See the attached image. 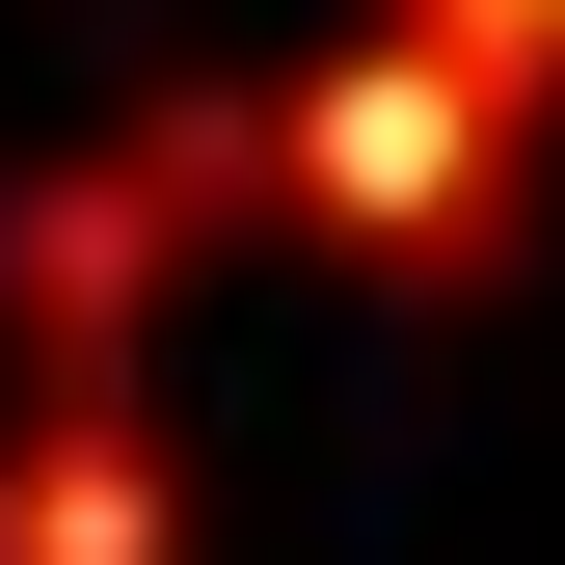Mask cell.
I'll return each mask as SVG.
<instances>
[{
	"label": "cell",
	"mask_w": 565,
	"mask_h": 565,
	"mask_svg": "<svg viewBox=\"0 0 565 565\" xmlns=\"http://www.w3.org/2000/svg\"><path fill=\"white\" fill-rule=\"evenodd\" d=\"M539 162H565V108L539 82H484L458 28H323L297 82H269V216L350 243V269H404V297H484V269H539Z\"/></svg>",
	"instance_id": "1"
},
{
	"label": "cell",
	"mask_w": 565,
	"mask_h": 565,
	"mask_svg": "<svg viewBox=\"0 0 565 565\" xmlns=\"http://www.w3.org/2000/svg\"><path fill=\"white\" fill-rule=\"evenodd\" d=\"M0 565H189V431L135 377H0Z\"/></svg>",
	"instance_id": "3"
},
{
	"label": "cell",
	"mask_w": 565,
	"mask_h": 565,
	"mask_svg": "<svg viewBox=\"0 0 565 565\" xmlns=\"http://www.w3.org/2000/svg\"><path fill=\"white\" fill-rule=\"evenodd\" d=\"M404 28H458L484 82H539V108H565V0H404Z\"/></svg>",
	"instance_id": "4"
},
{
	"label": "cell",
	"mask_w": 565,
	"mask_h": 565,
	"mask_svg": "<svg viewBox=\"0 0 565 565\" xmlns=\"http://www.w3.org/2000/svg\"><path fill=\"white\" fill-rule=\"evenodd\" d=\"M216 243H269V82H162L54 162H0V377H135Z\"/></svg>",
	"instance_id": "2"
}]
</instances>
